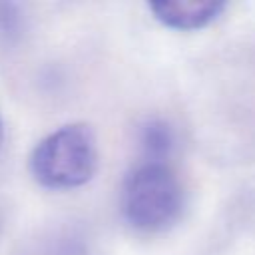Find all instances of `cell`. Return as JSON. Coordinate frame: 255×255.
Instances as JSON below:
<instances>
[{"instance_id": "obj_4", "label": "cell", "mask_w": 255, "mask_h": 255, "mask_svg": "<svg viewBox=\"0 0 255 255\" xmlns=\"http://www.w3.org/2000/svg\"><path fill=\"white\" fill-rule=\"evenodd\" d=\"M173 135L165 122L151 120L141 128V145L147 153V159H163L171 149Z\"/></svg>"}, {"instance_id": "obj_2", "label": "cell", "mask_w": 255, "mask_h": 255, "mask_svg": "<svg viewBox=\"0 0 255 255\" xmlns=\"http://www.w3.org/2000/svg\"><path fill=\"white\" fill-rule=\"evenodd\" d=\"M98 167V141L88 124H68L36 143L30 153L32 177L48 189L88 183Z\"/></svg>"}, {"instance_id": "obj_5", "label": "cell", "mask_w": 255, "mask_h": 255, "mask_svg": "<svg viewBox=\"0 0 255 255\" xmlns=\"http://www.w3.org/2000/svg\"><path fill=\"white\" fill-rule=\"evenodd\" d=\"M0 133H2V126H0Z\"/></svg>"}, {"instance_id": "obj_1", "label": "cell", "mask_w": 255, "mask_h": 255, "mask_svg": "<svg viewBox=\"0 0 255 255\" xmlns=\"http://www.w3.org/2000/svg\"><path fill=\"white\" fill-rule=\"evenodd\" d=\"M120 209L129 227L161 233L173 227L185 209L183 183L163 159H145L124 177Z\"/></svg>"}, {"instance_id": "obj_3", "label": "cell", "mask_w": 255, "mask_h": 255, "mask_svg": "<svg viewBox=\"0 0 255 255\" xmlns=\"http://www.w3.org/2000/svg\"><path fill=\"white\" fill-rule=\"evenodd\" d=\"M225 2L213 0H171L149 4L153 16L173 30H197L209 26L225 12Z\"/></svg>"}]
</instances>
